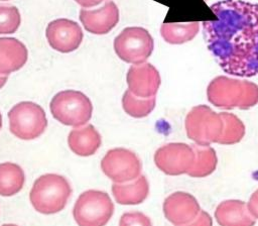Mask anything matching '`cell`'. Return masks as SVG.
I'll list each match as a JSON object with an SVG mask.
<instances>
[{
    "instance_id": "cell-3",
    "label": "cell",
    "mask_w": 258,
    "mask_h": 226,
    "mask_svg": "<svg viewBox=\"0 0 258 226\" xmlns=\"http://www.w3.org/2000/svg\"><path fill=\"white\" fill-rule=\"evenodd\" d=\"M72 195L69 181L57 174H45L35 180L29 193L33 208L45 215L60 212Z\"/></svg>"
},
{
    "instance_id": "cell-18",
    "label": "cell",
    "mask_w": 258,
    "mask_h": 226,
    "mask_svg": "<svg viewBox=\"0 0 258 226\" xmlns=\"http://www.w3.org/2000/svg\"><path fill=\"white\" fill-rule=\"evenodd\" d=\"M116 202L120 205H138L149 195V183L145 176H140L131 184L114 183L111 188Z\"/></svg>"
},
{
    "instance_id": "cell-5",
    "label": "cell",
    "mask_w": 258,
    "mask_h": 226,
    "mask_svg": "<svg viewBox=\"0 0 258 226\" xmlns=\"http://www.w3.org/2000/svg\"><path fill=\"white\" fill-rule=\"evenodd\" d=\"M114 213L110 196L100 190H88L77 199L73 215L79 226H105Z\"/></svg>"
},
{
    "instance_id": "cell-19",
    "label": "cell",
    "mask_w": 258,
    "mask_h": 226,
    "mask_svg": "<svg viewBox=\"0 0 258 226\" xmlns=\"http://www.w3.org/2000/svg\"><path fill=\"white\" fill-rule=\"evenodd\" d=\"M25 175L20 165L14 162L0 163V196L11 197L21 191Z\"/></svg>"
},
{
    "instance_id": "cell-9",
    "label": "cell",
    "mask_w": 258,
    "mask_h": 226,
    "mask_svg": "<svg viewBox=\"0 0 258 226\" xmlns=\"http://www.w3.org/2000/svg\"><path fill=\"white\" fill-rule=\"evenodd\" d=\"M102 172L114 183L121 184L141 176L142 163L138 155L124 147L112 148L101 160Z\"/></svg>"
},
{
    "instance_id": "cell-8",
    "label": "cell",
    "mask_w": 258,
    "mask_h": 226,
    "mask_svg": "<svg viewBox=\"0 0 258 226\" xmlns=\"http://www.w3.org/2000/svg\"><path fill=\"white\" fill-rule=\"evenodd\" d=\"M153 38L143 27H126L114 39V49L124 62L140 65L151 55Z\"/></svg>"
},
{
    "instance_id": "cell-1",
    "label": "cell",
    "mask_w": 258,
    "mask_h": 226,
    "mask_svg": "<svg viewBox=\"0 0 258 226\" xmlns=\"http://www.w3.org/2000/svg\"><path fill=\"white\" fill-rule=\"evenodd\" d=\"M211 10L215 20L203 22L205 38L222 70L232 76L258 75V4L223 0Z\"/></svg>"
},
{
    "instance_id": "cell-13",
    "label": "cell",
    "mask_w": 258,
    "mask_h": 226,
    "mask_svg": "<svg viewBox=\"0 0 258 226\" xmlns=\"http://www.w3.org/2000/svg\"><path fill=\"white\" fill-rule=\"evenodd\" d=\"M126 81L128 90L140 98L155 97L161 84L159 72L149 63L131 66L127 72Z\"/></svg>"
},
{
    "instance_id": "cell-32",
    "label": "cell",
    "mask_w": 258,
    "mask_h": 226,
    "mask_svg": "<svg viewBox=\"0 0 258 226\" xmlns=\"http://www.w3.org/2000/svg\"><path fill=\"white\" fill-rule=\"evenodd\" d=\"M3 1H6V0H3Z\"/></svg>"
},
{
    "instance_id": "cell-24",
    "label": "cell",
    "mask_w": 258,
    "mask_h": 226,
    "mask_svg": "<svg viewBox=\"0 0 258 226\" xmlns=\"http://www.w3.org/2000/svg\"><path fill=\"white\" fill-rule=\"evenodd\" d=\"M20 22V13L15 6L0 4V34L14 33Z\"/></svg>"
},
{
    "instance_id": "cell-11",
    "label": "cell",
    "mask_w": 258,
    "mask_h": 226,
    "mask_svg": "<svg viewBox=\"0 0 258 226\" xmlns=\"http://www.w3.org/2000/svg\"><path fill=\"white\" fill-rule=\"evenodd\" d=\"M45 35L49 45L60 52L67 53L77 49L83 40L80 25L70 19L60 18L48 23Z\"/></svg>"
},
{
    "instance_id": "cell-30",
    "label": "cell",
    "mask_w": 258,
    "mask_h": 226,
    "mask_svg": "<svg viewBox=\"0 0 258 226\" xmlns=\"http://www.w3.org/2000/svg\"><path fill=\"white\" fill-rule=\"evenodd\" d=\"M1 127H2V115L0 113V129H1Z\"/></svg>"
},
{
    "instance_id": "cell-7",
    "label": "cell",
    "mask_w": 258,
    "mask_h": 226,
    "mask_svg": "<svg viewBox=\"0 0 258 226\" xmlns=\"http://www.w3.org/2000/svg\"><path fill=\"white\" fill-rule=\"evenodd\" d=\"M10 132L22 140L39 137L46 129L47 119L38 104L23 101L14 105L8 112Z\"/></svg>"
},
{
    "instance_id": "cell-2",
    "label": "cell",
    "mask_w": 258,
    "mask_h": 226,
    "mask_svg": "<svg viewBox=\"0 0 258 226\" xmlns=\"http://www.w3.org/2000/svg\"><path fill=\"white\" fill-rule=\"evenodd\" d=\"M207 97L221 109L247 110L258 104V86L248 80L219 76L208 85Z\"/></svg>"
},
{
    "instance_id": "cell-26",
    "label": "cell",
    "mask_w": 258,
    "mask_h": 226,
    "mask_svg": "<svg viewBox=\"0 0 258 226\" xmlns=\"http://www.w3.org/2000/svg\"><path fill=\"white\" fill-rule=\"evenodd\" d=\"M180 226H213V220L208 212L201 210L199 215L191 222Z\"/></svg>"
},
{
    "instance_id": "cell-14",
    "label": "cell",
    "mask_w": 258,
    "mask_h": 226,
    "mask_svg": "<svg viewBox=\"0 0 258 226\" xmlns=\"http://www.w3.org/2000/svg\"><path fill=\"white\" fill-rule=\"evenodd\" d=\"M80 20L87 31L94 34H106L118 23L119 9L113 1H107L99 9H81Z\"/></svg>"
},
{
    "instance_id": "cell-10",
    "label": "cell",
    "mask_w": 258,
    "mask_h": 226,
    "mask_svg": "<svg viewBox=\"0 0 258 226\" xmlns=\"http://www.w3.org/2000/svg\"><path fill=\"white\" fill-rule=\"evenodd\" d=\"M155 165L167 176L187 174L195 160L192 145L171 142L160 146L154 153Z\"/></svg>"
},
{
    "instance_id": "cell-23",
    "label": "cell",
    "mask_w": 258,
    "mask_h": 226,
    "mask_svg": "<svg viewBox=\"0 0 258 226\" xmlns=\"http://www.w3.org/2000/svg\"><path fill=\"white\" fill-rule=\"evenodd\" d=\"M156 98H140L126 90L122 97V106L124 111L134 118H143L148 116L154 109Z\"/></svg>"
},
{
    "instance_id": "cell-25",
    "label": "cell",
    "mask_w": 258,
    "mask_h": 226,
    "mask_svg": "<svg viewBox=\"0 0 258 226\" xmlns=\"http://www.w3.org/2000/svg\"><path fill=\"white\" fill-rule=\"evenodd\" d=\"M119 226H152V222L150 218L142 212L131 211L121 216Z\"/></svg>"
},
{
    "instance_id": "cell-16",
    "label": "cell",
    "mask_w": 258,
    "mask_h": 226,
    "mask_svg": "<svg viewBox=\"0 0 258 226\" xmlns=\"http://www.w3.org/2000/svg\"><path fill=\"white\" fill-rule=\"evenodd\" d=\"M26 46L14 37H0V75L20 70L27 62Z\"/></svg>"
},
{
    "instance_id": "cell-27",
    "label": "cell",
    "mask_w": 258,
    "mask_h": 226,
    "mask_svg": "<svg viewBox=\"0 0 258 226\" xmlns=\"http://www.w3.org/2000/svg\"><path fill=\"white\" fill-rule=\"evenodd\" d=\"M248 209L251 212V214L258 219V189L253 192V194L250 196V199L247 203Z\"/></svg>"
},
{
    "instance_id": "cell-17",
    "label": "cell",
    "mask_w": 258,
    "mask_h": 226,
    "mask_svg": "<svg viewBox=\"0 0 258 226\" xmlns=\"http://www.w3.org/2000/svg\"><path fill=\"white\" fill-rule=\"evenodd\" d=\"M102 143L98 130L92 125L73 129L68 136V144L71 150L80 156H90L96 153Z\"/></svg>"
},
{
    "instance_id": "cell-20",
    "label": "cell",
    "mask_w": 258,
    "mask_h": 226,
    "mask_svg": "<svg viewBox=\"0 0 258 226\" xmlns=\"http://www.w3.org/2000/svg\"><path fill=\"white\" fill-rule=\"evenodd\" d=\"M192 147L195 150V160L186 175L191 178H205L212 175L218 165L216 150L210 145L192 144Z\"/></svg>"
},
{
    "instance_id": "cell-15",
    "label": "cell",
    "mask_w": 258,
    "mask_h": 226,
    "mask_svg": "<svg viewBox=\"0 0 258 226\" xmlns=\"http://www.w3.org/2000/svg\"><path fill=\"white\" fill-rule=\"evenodd\" d=\"M215 219L220 226H254L256 218L241 200H226L215 210Z\"/></svg>"
},
{
    "instance_id": "cell-22",
    "label": "cell",
    "mask_w": 258,
    "mask_h": 226,
    "mask_svg": "<svg viewBox=\"0 0 258 226\" xmlns=\"http://www.w3.org/2000/svg\"><path fill=\"white\" fill-rule=\"evenodd\" d=\"M223 131L218 140L219 144L232 145L240 142L245 135V125L242 120L233 113L221 112Z\"/></svg>"
},
{
    "instance_id": "cell-21",
    "label": "cell",
    "mask_w": 258,
    "mask_h": 226,
    "mask_svg": "<svg viewBox=\"0 0 258 226\" xmlns=\"http://www.w3.org/2000/svg\"><path fill=\"white\" fill-rule=\"evenodd\" d=\"M200 30V23L192 22H172L163 23L160 27L162 38L170 44H182L196 37Z\"/></svg>"
},
{
    "instance_id": "cell-31",
    "label": "cell",
    "mask_w": 258,
    "mask_h": 226,
    "mask_svg": "<svg viewBox=\"0 0 258 226\" xmlns=\"http://www.w3.org/2000/svg\"><path fill=\"white\" fill-rule=\"evenodd\" d=\"M1 226H17V225H15V224H3Z\"/></svg>"
},
{
    "instance_id": "cell-4",
    "label": "cell",
    "mask_w": 258,
    "mask_h": 226,
    "mask_svg": "<svg viewBox=\"0 0 258 226\" xmlns=\"http://www.w3.org/2000/svg\"><path fill=\"white\" fill-rule=\"evenodd\" d=\"M49 109L54 119L73 127L85 125L93 114L91 100L76 90H64L55 94L50 101Z\"/></svg>"
},
{
    "instance_id": "cell-6",
    "label": "cell",
    "mask_w": 258,
    "mask_h": 226,
    "mask_svg": "<svg viewBox=\"0 0 258 226\" xmlns=\"http://www.w3.org/2000/svg\"><path fill=\"white\" fill-rule=\"evenodd\" d=\"M184 127L187 137L198 145L208 146L218 143L223 131L220 113L207 105L192 107L185 116Z\"/></svg>"
},
{
    "instance_id": "cell-29",
    "label": "cell",
    "mask_w": 258,
    "mask_h": 226,
    "mask_svg": "<svg viewBox=\"0 0 258 226\" xmlns=\"http://www.w3.org/2000/svg\"><path fill=\"white\" fill-rule=\"evenodd\" d=\"M7 79H8V77H7V76H3V75H1V76H0V89H1L5 84H6Z\"/></svg>"
},
{
    "instance_id": "cell-33",
    "label": "cell",
    "mask_w": 258,
    "mask_h": 226,
    "mask_svg": "<svg viewBox=\"0 0 258 226\" xmlns=\"http://www.w3.org/2000/svg\"><path fill=\"white\" fill-rule=\"evenodd\" d=\"M101 1H103V0H101Z\"/></svg>"
},
{
    "instance_id": "cell-28",
    "label": "cell",
    "mask_w": 258,
    "mask_h": 226,
    "mask_svg": "<svg viewBox=\"0 0 258 226\" xmlns=\"http://www.w3.org/2000/svg\"><path fill=\"white\" fill-rule=\"evenodd\" d=\"M77 3H79L83 7H92L100 4L101 0H75Z\"/></svg>"
},
{
    "instance_id": "cell-12",
    "label": "cell",
    "mask_w": 258,
    "mask_h": 226,
    "mask_svg": "<svg viewBox=\"0 0 258 226\" xmlns=\"http://www.w3.org/2000/svg\"><path fill=\"white\" fill-rule=\"evenodd\" d=\"M162 210L165 218L171 224L180 226L191 222L202 209L191 194L178 191L165 198Z\"/></svg>"
}]
</instances>
